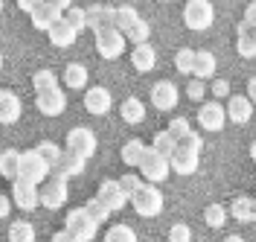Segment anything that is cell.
I'll list each match as a JSON object with an SVG mask.
<instances>
[{
    "label": "cell",
    "mask_w": 256,
    "mask_h": 242,
    "mask_svg": "<svg viewBox=\"0 0 256 242\" xmlns=\"http://www.w3.org/2000/svg\"><path fill=\"white\" fill-rule=\"evenodd\" d=\"M96 50H99L102 59L114 62L126 53V35L120 30H114V27H102V30H96Z\"/></svg>",
    "instance_id": "obj_6"
},
{
    "label": "cell",
    "mask_w": 256,
    "mask_h": 242,
    "mask_svg": "<svg viewBox=\"0 0 256 242\" xmlns=\"http://www.w3.org/2000/svg\"><path fill=\"white\" fill-rule=\"evenodd\" d=\"M198 163H201V155L192 152V149H184V146H175V155L169 158V169L175 175H195L198 172Z\"/></svg>",
    "instance_id": "obj_11"
},
{
    "label": "cell",
    "mask_w": 256,
    "mask_h": 242,
    "mask_svg": "<svg viewBox=\"0 0 256 242\" xmlns=\"http://www.w3.org/2000/svg\"><path fill=\"white\" fill-rule=\"evenodd\" d=\"M96 149H99V140H96L94 129H88V126L70 129V134H67V149H64V152L76 155L79 161H90L96 155Z\"/></svg>",
    "instance_id": "obj_1"
},
{
    "label": "cell",
    "mask_w": 256,
    "mask_h": 242,
    "mask_svg": "<svg viewBox=\"0 0 256 242\" xmlns=\"http://www.w3.org/2000/svg\"><path fill=\"white\" fill-rule=\"evenodd\" d=\"M131 207L137 210L143 219H152V216H160L163 213V193L152 184H140V190L131 195Z\"/></svg>",
    "instance_id": "obj_4"
},
{
    "label": "cell",
    "mask_w": 256,
    "mask_h": 242,
    "mask_svg": "<svg viewBox=\"0 0 256 242\" xmlns=\"http://www.w3.org/2000/svg\"><path fill=\"white\" fill-rule=\"evenodd\" d=\"M178 146H184V149H192V152H198V155H201V149H204V140H201V134L190 131L184 140H178Z\"/></svg>",
    "instance_id": "obj_44"
},
{
    "label": "cell",
    "mask_w": 256,
    "mask_h": 242,
    "mask_svg": "<svg viewBox=\"0 0 256 242\" xmlns=\"http://www.w3.org/2000/svg\"><path fill=\"white\" fill-rule=\"evenodd\" d=\"M0 12H3V0H0Z\"/></svg>",
    "instance_id": "obj_57"
},
{
    "label": "cell",
    "mask_w": 256,
    "mask_h": 242,
    "mask_svg": "<svg viewBox=\"0 0 256 242\" xmlns=\"http://www.w3.org/2000/svg\"><path fill=\"white\" fill-rule=\"evenodd\" d=\"M105 242H140V239H137L134 227H128V225H114V227H108Z\"/></svg>",
    "instance_id": "obj_34"
},
{
    "label": "cell",
    "mask_w": 256,
    "mask_h": 242,
    "mask_svg": "<svg viewBox=\"0 0 256 242\" xmlns=\"http://www.w3.org/2000/svg\"><path fill=\"white\" fill-rule=\"evenodd\" d=\"M169 242H192L190 225H172L169 227Z\"/></svg>",
    "instance_id": "obj_43"
},
{
    "label": "cell",
    "mask_w": 256,
    "mask_h": 242,
    "mask_svg": "<svg viewBox=\"0 0 256 242\" xmlns=\"http://www.w3.org/2000/svg\"><path fill=\"white\" fill-rule=\"evenodd\" d=\"M175 146L178 143H175V137H172L169 131H158V134L152 137V146H148V149H152L154 155H160V158H166V161H169V158L175 155Z\"/></svg>",
    "instance_id": "obj_28"
},
{
    "label": "cell",
    "mask_w": 256,
    "mask_h": 242,
    "mask_svg": "<svg viewBox=\"0 0 256 242\" xmlns=\"http://www.w3.org/2000/svg\"><path fill=\"white\" fill-rule=\"evenodd\" d=\"M24 114V102L15 91H0V126H12Z\"/></svg>",
    "instance_id": "obj_15"
},
{
    "label": "cell",
    "mask_w": 256,
    "mask_h": 242,
    "mask_svg": "<svg viewBox=\"0 0 256 242\" xmlns=\"http://www.w3.org/2000/svg\"><path fill=\"white\" fill-rule=\"evenodd\" d=\"M96 201H99L102 207L108 210V213H116V210H122V207L128 204V195L122 193L120 181H114V178H105V181L99 184V193H96Z\"/></svg>",
    "instance_id": "obj_9"
},
{
    "label": "cell",
    "mask_w": 256,
    "mask_h": 242,
    "mask_svg": "<svg viewBox=\"0 0 256 242\" xmlns=\"http://www.w3.org/2000/svg\"><path fill=\"white\" fill-rule=\"evenodd\" d=\"M137 21H140L137 6H131V3H126V6H114V30H120V33L126 35Z\"/></svg>",
    "instance_id": "obj_24"
},
{
    "label": "cell",
    "mask_w": 256,
    "mask_h": 242,
    "mask_svg": "<svg viewBox=\"0 0 256 242\" xmlns=\"http://www.w3.org/2000/svg\"><path fill=\"white\" fill-rule=\"evenodd\" d=\"M12 201L18 204V210H35L41 204L38 198V187L35 184H26V181H12Z\"/></svg>",
    "instance_id": "obj_16"
},
{
    "label": "cell",
    "mask_w": 256,
    "mask_h": 242,
    "mask_svg": "<svg viewBox=\"0 0 256 242\" xmlns=\"http://www.w3.org/2000/svg\"><path fill=\"white\" fill-rule=\"evenodd\" d=\"M224 114H227V120H233V123H239V126H248L250 117H254V105H250L248 97H230Z\"/></svg>",
    "instance_id": "obj_19"
},
{
    "label": "cell",
    "mask_w": 256,
    "mask_h": 242,
    "mask_svg": "<svg viewBox=\"0 0 256 242\" xmlns=\"http://www.w3.org/2000/svg\"><path fill=\"white\" fill-rule=\"evenodd\" d=\"M192 76L198 82L212 79L216 76V53L210 50H195V67H192Z\"/></svg>",
    "instance_id": "obj_22"
},
{
    "label": "cell",
    "mask_w": 256,
    "mask_h": 242,
    "mask_svg": "<svg viewBox=\"0 0 256 242\" xmlns=\"http://www.w3.org/2000/svg\"><path fill=\"white\" fill-rule=\"evenodd\" d=\"M18 6H20V9H24V12H30V15H32V9H35V3H30V0H20V3H18Z\"/></svg>",
    "instance_id": "obj_51"
},
{
    "label": "cell",
    "mask_w": 256,
    "mask_h": 242,
    "mask_svg": "<svg viewBox=\"0 0 256 242\" xmlns=\"http://www.w3.org/2000/svg\"><path fill=\"white\" fill-rule=\"evenodd\" d=\"M35 105H38V111L47 114V117H58V114L67 108V94H64L62 88L47 91V94H38V97H35Z\"/></svg>",
    "instance_id": "obj_17"
},
{
    "label": "cell",
    "mask_w": 256,
    "mask_h": 242,
    "mask_svg": "<svg viewBox=\"0 0 256 242\" xmlns=\"http://www.w3.org/2000/svg\"><path fill=\"white\" fill-rule=\"evenodd\" d=\"M131 65H134V70H140V73L154 70V65H158L154 47H152V44H137V47L131 50Z\"/></svg>",
    "instance_id": "obj_21"
},
{
    "label": "cell",
    "mask_w": 256,
    "mask_h": 242,
    "mask_svg": "<svg viewBox=\"0 0 256 242\" xmlns=\"http://www.w3.org/2000/svg\"><path fill=\"white\" fill-rule=\"evenodd\" d=\"M242 24H244L248 30H256V0L244 9V21H242Z\"/></svg>",
    "instance_id": "obj_47"
},
{
    "label": "cell",
    "mask_w": 256,
    "mask_h": 242,
    "mask_svg": "<svg viewBox=\"0 0 256 242\" xmlns=\"http://www.w3.org/2000/svg\"><path fill=\"white\" fill-rule=\"evenodd\" d=\"M250 222H256V198H254V207H250Z\"/></svg>",
    "instance_id": "obj_53"
},
{
    "label": "cell",
    "mask_w": 256,
    "mask_h": 242,
    "mask_svg": "<svg viewBox=\"0 0 256 242\" xmlns=\"http://www.w3.org/2000/svg\"><path fill=\"white\" fill-rule=\"evenodd\" d=\"M38 198H41V204L47 210H58L67 204V198H70V190H67V181H58V178H52L50 184L44 187H38Z\"/></svg>",
    "instance_id": "obj_10"
},
{
    "label": "cell",
    "mask_w": 256,
    "mask_h": 242,
    "mask_svg": "<svg viewBox=\"0 0 256 242\" xmlns=\"http://www.w3.org/2000/svg\"><path fill=\"white\" fill-rule=\"evenodd\" d=\"M212 21H216V6L210 3V0H190L186 6H184V24L195 30V33H204L212 27Z\"/></svg>",
    "instance_id": "obj_3"
},
{
    "label": "cell",
    "mask_w": 256,
    "mask_h": 242,
    "mask_svg": "<svg viewBox=\"0 0 256 242\" xmlns=\"http://www.w3.org/2000/svg\"><path fill=\"white\" fill-rule=\"evenodd\" d=\"M212 97H218V99L230 97V82L227 79H212Z\"/></svg>",
    "instance_id": "obj_46"
},
{
    "label": "cell",
    "mask_w": 256,
    "mask_h": 242,
    "mask_svg": "<svg viewBox=\"0 0 256 242\" xmlns=\"http://www.w3.org/2000/svg\"><path fill=\"white\" fill-rule=\"evenodd\" d=\"M248 99H250V105H256V76L248 82Z\"/></svg>",
    "instance_id": "obj_50"
},
{
    "label": "cell",
    "mask_w": 256,
    "mask_h": 242,
    "mask_svg": "<svg viewBox=\"0 0 256 242\" xmlns=\"http://www.w3.org/2000/svg\"><path fill=\"white\" fill-rule=\"evenodd\" d=\"M64 85L73 88V91L88 88V67L82 65V62H70V65L64 67Z\"/></svg>",
    "instance_id": "obj_25"
},
{
    "label": "cell",
    "mask_w": 256,
    "mask_h": 242,
    "mask_svg": "<svg viewBox=\"0 0 256 242\" xmlns=\"http://www.w3.org/2000/svg\"><path fill=\"white\" fill-rule=\"evenodd\" d=\"M175 67H178V73H186V76H192V67H195V50H190V47L178 50Z\"/></svg>",
    "instance_id": "obj_38"
},
{
    "label": "cell",
    "mask_w": 256,
    "mask_h": 242,
    "mask_svg": "<svg viewBox=\"0 0 256 242\" xmlns=\"http://www.w3.org/2000/svg\"><path fill=\"white\" fill-rule=\"evenodd\" d=\"M198 123L204 131H222L227 123V114H224L222 102H204L198 108Z\"/></svg>",
    "instance_id": "obj_14"
},
{
    "label": "cell",
    "mask_w": 256,
    "mask_h": 242,
    "mask_svg": "<svg viewBox=\"0 0 256 242\" xmlns=\"http://www.w3.org/2000/svg\"><path fill=\"white\" fill-rule=\"evenodd\" d=\"M236 53H239L242 59H254L256 56V41H254V33L239 24V41H236Z\"/></svg>",
    "instance_id": "obj_31"
},
{
    "label": "cell",
    "mask_w": 256,
    "mask_h": 242,
    "mask_svg": "<svg viewBox=\"0 0 256 242\" xmlns=\"http://www.w3.org/2000/svg\"><path fill=\"white\" fill-rule=\"evenodd\" d=\"M47 178H50V166L41 161L38 155H35V149L20 152V163H18V181H26V184L41 187Z\"/></svg>",
    "instance_id": "obj_2"
},
{
    "label": "cell",
    "mask_w": 256,
    "mask_h": 242,
    "mask_svg": "<svg viewBox=\"0 0 256 242\" xmlns=\"http://www.w3.org/2000/svg\"><path fill=\"white\" fill-rule=\"evenodd\" d=\"M62 21L70 27V30H76V33H82L88 24H84V9H79V6H70L67 12L62 15Z\"/></svg>",
    "instance_id": "obj_39"
},
{
    "label": "cell",
    "mask_w": 256,
    "mask_h": 242,
    "mask_svg": "<svg viewBox=\"0 0 256 242\" xmlns=\"http://www.w3.org/2000/svg\"><path fill=\"white\" fill-rule=\"evenodd\" d=\"M52 242H79L73 233H67V230H58V233H52Z\"/></svg>",
    "instance_id": "obj_49"
},
{
    "label": "cell",
    "mask_w": 256,
    "mask_h": 242,
    "mask_svg": "<svg viewBox=\"0 0 256 242\" xmlns=\"http://www.w3.org/2000/svg\"><path fill=\"white\" fill-rule=\"evenodd\" d=\"M224 242H244V236H239V233H230V236H224Z\"/></svg>",
    "instance_id": "obj_52"
},
{
    "label": "cell",
    "mask_w": 256,
    "mask_h": 242,
    "mask_svg": "<svg viewBox=\"0 0 256 242\" xmlns=\"http://www.w3.org/2000/svg\"><path fill=\"white\" fill-rule=\"evenodd\" d=\"M140 184H143V178L134 175V172H126V175L120 178V187H122V193H126L128 198H131V195L140 190Z\"/></svg>",
    "instance_id": "obj_42"
},
{
    "label": "cell",
    "mask_w": 256,
    "mask_h": 242,
    "mask_svg": "<svg viewBox=\"0 0 256 242\" xmlns=\"http://www.w3.org/2000/svg\"><path fill=\"white\" fill-rule=\"evenodd\" d=\"M9 242H35V227L26 219H18L9 227Z\"/></svg>",
    "instance_id": "obj_32"
},
{
    "label": "cell",
    "mask_w": 256,
    "mask_h": 242,
    "mask_svg": "<svg viewBox=\"0 0 256 242\" xmlns=\"http://www.w3.org/2000/svg\"><path fill=\"white\" fill-rule=\"evenodd\" d=\"M82 210H84V213L90 216V222H94V225H105V222H108V216H111V213L102 207V204H99L96 198H90V201H88V204H84Z\"/></svg>",
    "instance_id": "obj_40"
},
{
    "label": "cell",
    "mask_w": 256,
    "mask_h": 242,
    "mask_svg": "<svg viewBox=\"0 0 256 242\" xmlns=\"http://www.w3.org/2000/svg\"><path fill=\"white\" fill-rule=\"evenodd\" d=\"M250 33H254V41H256V30H250Z\"/></svg>",
    "instance_id": "obj_56"
},
{
    "label": "cell",
    "mask_w": 256,
    "mask_h": 242,
    "mask_svg": "<svg viewBox=\"0 0 256 242\" xmlns=\"http://www.w3.org/2000/svg\"><path fill=\"white\" fill-rule=\"evenodd\" d=\"M0 70H3V53H0Z\"/></svg>",
    "instance_id": "obj_55"
},
{
    "label": "cell",
    "mask_w": 256,
    "mask_h": 242,
    "mask_svg": "<svg viewBox=\"0 0 256 242\" xmlns=\"http://www.w3.org/2000/svg\"><path fill=\"white\" fill-rule=\"evenodd\" d=\"M250 207H254V198L239 195V198L230 204V213H227V216H233L236 222H250Z\"/></svg>",
    "instance_id": "obj_33"
},
{
    "label": "cell",
    "mask_w": 256,
    "mask_h": 242,
    "mask_svg": "<svg viewBox=\"0 0 256 242\" xmlns=\"http://www.w3.org/2000/svg\"><path fill=\"white\" fill-rule=\"evenodd\" d=\"M186 94H190L192 102H201V99L207 97V85H204V82H198V79H192L190 88H186Z\"/></svg>",
    "instance_id": "obj_45"
},
{
    "label": "cell",
    "mask_w": 256,
    "mask_h": 242,
    "mask_svg": "<svg viewBox=\"0 0 256 242\" xmlns=\"http://www.w3.org/2000/svg\"><path fill=\"white\" fill-rule=\"evenodd\" d=\"M146 152H148V146H146L143 140H128L120 155H122V163H126V166H140L143 158H146Z\"/></svg>",
    "instance_id": "obj_27"
},
{
    "label": "cell",
    "mask_w": 256,
    "mask_h": 242,
    "mask_svg": "<svg viewBox=\"0 0 256 242\" xmlns=\"http://www.w3.org/2000/svg\"><path fill=\"white\" fill-rule=\"evenodd\" d=\"M204 222H207L210 227H224V222H227V207L224 204H210L207 210H204Z\"/></svg>",
    "instance_id": "obj_36"
},
{
    "label": "cell",
    "mask_w": 256,
    "mask_h": 242,
    "mask_svg": "<svg viewBox=\"0 0 256 242\" xmlns=\"http://www.w3.org/2000/svg\"><path fill=\"white\" fill-rule=\"evenodd\" d=\"M152 105L158 111H175L178 108V85L169 79H160L152 88Z\"/></svg>",
    "instance_id": "obj_12"
},
{
    "label": "cell",
    "mask_w": 256,
    "mask_h": 242,
    "mask_svg": "<svg viewBox=\"0 0 256 242\" xmlns=\"http://www.w3.org/2000/svg\"><path fill=\"white\" fill-rule=\"evenodd\" d=\"M126 35H128V41H134V44H148V35H152V24L140 18V21H137V24H134V27H131V30H128Z\"/></svg>",
    "instance_id": "obj_37"
},
{
    "label": "cell",
    "mask_w": 256,
    "mask_h": 242,
    "mask_svg": "<svg viewBox=\"0 0 256 242\" xmlns=\"http://www.w3.org/2000/svg\"><path fill=\"white\" fill-rule=\"evenodd\" d=\"M18 163H20V152L18 149H6L0 155V175L9 178V181H18Z\"/></svg>",
    "instance_id": "obj_30"
},
{
    "label": "cell",
    "mask_w": 256,
    "mask_h": 242,
    "mask_svg": "<svg viewBox=\"0 0 256 242\" xmlns=\"http://www.w3.org/2000/svg\"><path fill=\"white\" fill-rule=\"evenodd\" d=\"M166 131L175 137V143H178V140H184V137L192 131V126H190V120H186V117H172V123H169V129H166Z\"/></svg>",
    "instance_id": "obj_41"
},
{
    "label": "cell",
    "mask_w": 256,
    "mask_h": 242,
    "mask_svg": "<svg viewBox=\"0 0 256 242\" xmlns=\"http://www.w3.org/2000/svg\"><path fill=\"white\" fill-rule=\"evenodd\" d=\"M84 172V161H79L76 155H70V152H62V158L58 163L50 169V175H56L58 181H70V178H76Z\"/></svg>",
    "instance_id": "obj_18"
},
{
    "label": "cell",
    "mask_w": 256,
    "mask_h": 242,
    "mask_svg": "<svg viewBox=\"0 0 256 242\" xmlns=\"http://www.w3.org/2000/svg\"><path fill=\"white\" fill-rule=\"evenodd\" d=\"M250 158H254V163H256V140H254V146H250Z\"/></svg>",
    "instance_id": "obj_54"
},
{
    "label": "cell",
    "mask_w": 256,
    "mask_h": 242,
    "mask_svg": "<svg viewBox=\"0 0 256 242\" xmlns=\"http://www.w3.org/2000/svg\"><path fill=\"white\" fill-rule=\"evenodd\" d=\"M114 105V97L108 88H102V85H94V88H88L84 91V108L96 117H102V114H108Z\"/></svg>",
    "instance_id": "obj_13"
},
{
    "label": "cell",
    "mask_w": 256,
    "mask_h": 242,
    "mask_svg": "<svg viewBox=\"0 0 256 242\" xmlns=\"http://www.w3.org/2000/svg\"><path fill=\"white\" fill-rule=\"evenodd\" d=\"M140 169V178H143V184H163L166 178L172 175V169H169V161L166 158H160V155H154L152 149L146 152V158H143V163L137 166Z\"/></svg>",
    "instance_id": "obj_8"
},
{
    "label": "cell",
    "mask_w": 256,
    "mask_h": 242,
    "mask_svg": "<svg viewBox=\"0 0 256 242\" xmlns=\"http://www.w3.org/2000/svg\"><path fill=\"white\" fill-rule=\"evenodd\" d=\"M120 114H122V120H126L128 126H137V123H143V120H146V105H143V99L128 97L126 102L120 105Z\"/></svg>",
    "instance_id": "obj_26"
},
{
    "label": "cell",
    "mask_w": 256,
    "mask_h": 242,
    "mask_svg": "<svg viewBox=\"0 0 256 242\" xmlns=\"http://www.w3.org/2000/svg\"><path fill=\"white\" fill-rule=\"evenodd\" d=\"M64 230H67V233H73L79 242H94L96 233H99V225H94V222H90V216H88L82 207H76V210H70V213H67Z\"/></svg>",
    "instance_id": "obj_7"
},
{
    "label": "cell",
    "mask_w": 256,
    "mask_h": 242,
    "mask_svg": "<svg viewBox=\"0 0 256 242\" xmlns=\"http://www.w3.org/2000/svg\"><path fill=\"white\" fill-rule=\"evenodd\" d=\"M62 152H64V149H58L56 143H41V146H35V155H38L41 161L47 163L50 169H52V166L58 163V158H62Z\"/></svg>",
    "instance_id": "obj_35"
},
{
    "label": "cell",
    "mask_w": 256,
    "mask_h": 242,
    "mask_svg": "<svg viewBox=\"0 0 256 242\" xmlns=\"http://www.w3.org/2000/svg\"><path fill=\"white\" fill-rule=\"evenodd\" d=\"M9 210H12V201H9V195L0 193V219H6V216H9Z\"/></svg>",
    "instance_id": "obj_48"
},
{
    "label": "cell",
    "mask_w": 256,
    "mask_h": 242,
    "mask_svg": "<svg viewBox=\"0 0 256 242\" xmlns=\"http://www.w3.org/2000/svg\"><path fill=\"white\" fill-rule=\"evenodd\" d=\"M70 6H73V3H67V0H47V3H35V9H32V27L47 33L52 24H58V21H62V15L70 9Z\"/></svg>",
    "instance_id": "obj_5"
},
{
    "label": "cell",
    "mask_w": 256,
    "mask_h": 242,
    "mask_svg": "<svg viewBox=\"0 0 256 242\" xmlns=\"http://www.w3.org/2000/svg\"><path fill=\"white\" fill-rule=\"evenodd\" d=\"M47 35H50V41H52V47H58V50L73 47V44H76V38H79V33H76V30H70L64 21L52 24V27L47 30Z\"/></svg>",
    "instance_id": "obj_23"
},
{
    "label": "cell",
    "mask_w": 256,
    "mask_h": 242,
    "mask_svg": "<svg viewBox=\"0 0 256 242\" xmlns=\"http://www.w3.org/2000/svg\"><path fill=\"white\" fill-rule=\"evenodd\" d=\"M84 24H88L94 33L102 30V27H114V6H102V3L88 6V9H84Z\"/></svg>",
    "instance_id": "obj_20"
},
{
    "label": "cell",
    "mask_w": 256,
    "mask_h": 242,
    "mask_svg": "<svg viewBox=\"0 0 256 242\" xmlns=\"http://www.w3.org/2000/svg\"><path fill=\"white\" fill-rule=\"evenodd\" d=\"M32 85H35V94H47V91H56L58 88V76L50 67H41V70L32 73Z\"/></svg>",
    "instance_id": "obj_29"
}]
</instances>
